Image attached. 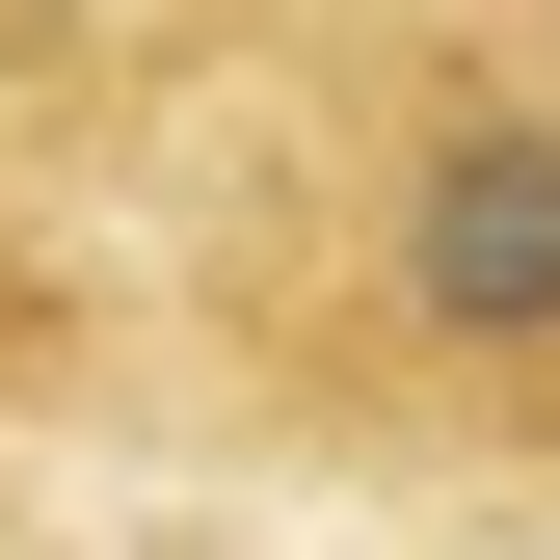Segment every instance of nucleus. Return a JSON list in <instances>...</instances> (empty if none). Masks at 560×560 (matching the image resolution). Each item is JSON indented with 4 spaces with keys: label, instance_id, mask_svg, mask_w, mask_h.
Segmentation results:
<instances>
[{
    "label": "nucleus",
    "instance_id": "obj_1",
    "mask_svg": "<svg viewBox=\"0 0 560 560\" xmlns=\"http://www.w3.org/2000/svg\"><path fill=\"white\" fill-rule=\"evenodd\" d=\"M133 428L374 508H560V0H241L187 54Z\"/></svg>",
    "mask_w": 560,
    "mask_h": 560
},
{
    "label": "nucleus",
    "instance_id": "obj_2",
    "mask_svg": "<svg viewBox=\"0 0 560 560\" xmlns=\"http://www.w3.org/2000/svg\"><path fill=\"white\" fill-rule=\"evenodd\" d=\"M0 428H133V187L0 81Z\"/></svg>",
    "mask_w": 560,
    "mask_h": 560
}]
</instances>
